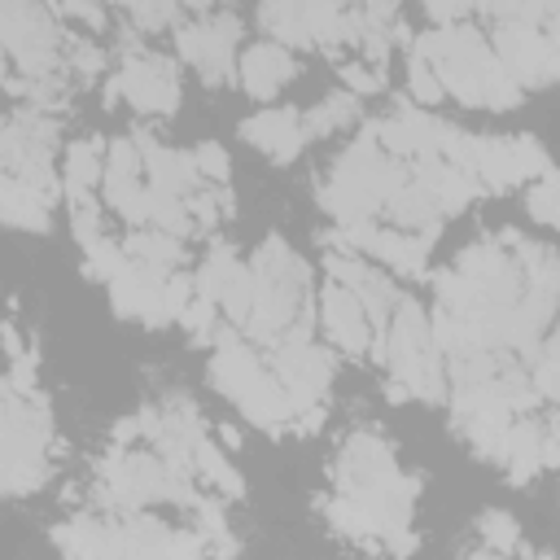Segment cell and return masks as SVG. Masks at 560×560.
<instances>
[{
    "label": "cell",
    "instance_id": "obj_7",
    "mask_svg": "<svg viewBox=\"0 0 560 560\" xmlns=\"http://www.w3.org/2000/svg\"><path fill=\"white\" fill-rule=\"evenodd\" d=\"M105 140L88 136V140H70L66 158H61V184H66V201L88 197L101 179H105Z\"/></svg>",
    "mask_w": 560,
    "mask_h": 560
},
{
    "label": "cell",
    "instance_id": "obj_6",
    "mask_svg": "<svg viewBox=\"0 0 560 560\" xmlns=\"http://www.w3.org/2000/svg\"><path fill=\"white\" fill-rule=\"evenodd\" d=\"M293 74H298L293 52L280 48V44H271V39L249 44V48L241 52V66H236V83H241L254 101H271Z\"/></svg>",
    "mask_w": 560,
    "mask_h": 560
},
{
    "label": "cell",
    "instance_id": "obj_19",
    "mask_svg": "<svg viewBox=\"0 0 560 560\" xmlns=\"http://www.w3.org/2000/svg\"><path fill=\"white\" fill-rule=\"evenodd\" d=\"M127 18L140 31H158V26H179V9L175 4H131Z\"/></svg>",
    "mask_w": 560,
    "mask_h": 560
},
{
    "label": "cell",
    "instance_id": "obj_9",
    "mask_svg": "<svg viewBox=\"0 0 560 560\" xmlns=\"http://www.w3.org/2000/svg\"><path fill=\"white\" fill-rule=\"evenodd\" d=\"M258 26H262V31L271 35V44H280V48H319L306 4H262V9H258Z\"/></svg>",
    "mask_w": 560,
    "mask_h": 560
},
{
    "label": "cell",
    "instance_id": "obj_12",
    "mask_svg": "<svg viewBox=\"0 0 560 560\" xmlns=\"http://www.w3.org/2000/svg\"><path fill=\"white\" fill-rule=\"evenodd\" d=\"M192 464H197V477L210 481V490H219L223 499H245V477L232 468V459L210 438H201L192 446Z\"/></svg>",
    "mask_w": 560,
    "mask_h": 560
},
{
    "label": "cell",
    "instance_id": "obj_3",
    "mask_svg": "<svg viewBox=\"0 0 560 560\" xmlns=\"http://www.w3.org/2000/svg\"><path fill=\"white\" fill-rule=\"evenodd\" d=\"M490 48L503 61V70L521 83V88H538L551 79V44L538 26H521V22H494L490 31Z\"/></svg>",
    "mask_w": 560,
    "mask_h": 560
},
{
    "label": "cell",
    "instance_id": "obj_21",
    "mask_svg": "<svg viewBox=\"0 0 560 560\" xmlns=\"http://www.w3.org/2000/svg\"><path fill=\"white\" fill-rule=\"evenodd\" d=\"M52 13H57V18H79V22H88V26H105V22H109V13L96 9V4H57Z\"/></svg>",
    "mask_w": 560,
    "mask_h": 560
},
{
    "label": "cell",
    "instance_id": "obj_4",
    "mask_svg": "<svg viewBox=\"0 0 560 560\" xmlns=\"http://www.w3.org/2000/svg\"><path fill=\"white\" fill-rule=\"evenodd\" d=\"M319 324H324L328 341H332L341 354H368L372 341H376V328H372L363 302H359L350 289L332 284V280L319 289Z\"/></svg>",
    "mask_w": 560,
    "mask_h": 560
},
{
    "label": "cell",
    "instance_id": "obj_13",
    "mask_svg": "<svg viewBox=\"0 0 560 560\" xmlns=\"http://www.w3.org/2000/svg\"><path fill=\"white\" fill-rule=\"evenodd\" d=\"M354 118H359V96L332 92V96H324L315 109L302 114V131H306V140H319V136H328V131H337V127H350Z\"/></svg>",
    "mask_w": 560,
    "mask_h": 560
},
{
    "label": "cell",
    "instance_id": "obj_15",
    "mask_svg": "<svg viewBox=\"0 0 560 560\" xmlns=\"http://www.w3.org/2000/svg\"><path fill=\"white\" fill-rule=\"evenodd\" d=\"M529 214L538 219V223H551V228H560V175L551 171V175H542L534 188H529Z\"/></svg>",
    "mask_w": 560,
    "mask_h": 560
},
{
    "label": "cell",
    "instance_id": "obj_2",
    "mask_svg": "<svg viewBox=\"0 0 560 560\" xmlns=\"http://www.w3.org/2000/svg\"><path fill=\"white\" fill-rule=\"evenodd\" d=\"M114 79L122 83V101L136 114H175L179 109V66L162 52L127 44Z\"/></svg>",
    "mask_w": 560,
    "mask_h": 560
},
{
    "label": "cell",
    "instance_id": "obj_16",
    "mask_svg": "<svg viewBox=\"0 0 560 560\" xmlns=\"http://www.w3.org/2000/svg\"><path fill=\"white\" fill-rule=\"evenodd\" d=\"M407 92H411L420 105H438V101L446 96L438 70H433L424 57H411V61H407Z\"/></svg>",
    "mask_w": 560,
    "mask_h": 560
},
{
    "label": "cell",
    "instance_id": "obj_5",
    "mask_svg": "<svg viewBox=\"0 0 560 560\" xmlns=\"http://www.w3.org/2000/svg\"><path fill=\"white\" fill-rule=\"evenodd\" d=\"M241 140H249L254 149H262L271 162H293L306 149V131H302V109H258L241 122Z\"/></svg>",
    "mask_w": 560,
    "mask_h": 560
},
{
    "label": "cell",
    "instance_id": "obj_10",
    "mask_svg": "<svg viewBox=\"0 0 560 560\" xmlns=\"http://www.w3.org/2000/svg\"><path fill=\"white\" fill-rule=\"evenodd\" d=\"M122 249L136 258V262H144V267H158V271H179V262H184V241L179 236H171V232H158V228H136L127 241H122Z\"/></svg>",
    "mask_w": 560,
    "mask_h": 560
},
{
    "label": "cell",
    "instance_id": "obj_22",
    "mask_svg": "<svg viewBox=\"0 0 560 560\" xmlns=\"http://www.w3.org/2000/svg\"><path fill=\"white\" fill-rule=\"evenodd\" d=\"M219 442H223L228 451H236V446H241V429H236V424H219Z\"/></svg>",
    "mask_w": 560,
    "mask_h": 560
},
{
    "label": "cell",
    "instance_id": "obj_14",
    "mask_svg": "<svg viewBox=\"0 0 560 560\" xmlns=\"http://www.w3.org/2000/svg\"><path fill=\"white\" fill-rule=\"evenodd\" d=\"M477 529H481V538H486L490 551H503V556H508V551L521 547V529H516V516H512V512L490 508V512H481Z\"/></svg>",
    "mask_w": 560,
    "mask_h": 560
},
{
    "label": "cell",
    "instance_id": "obj_18",
    "mask_svg": "<svg viewBox=\"0 0 560 560\" xmlns=\"http://www.w3.org/2000/svg\"><path fill=\"white\" fill-rule=\"evenodd\" d=\"M337 74H341V83H346L350 96H372V92L385 88V74L376 66H368V61H346Z\"/></svg>",
    "mask_w": 560,
    "mask_h": 560
},
{
    "label": "cell",
    "instance_id": "obj_17",
    "mask_svg": "<svg viewBox=\"0 0 560 560\" xmlns=\"http://www.w3.org/2000/svg\"><path fill=\"white\" fill-rule=\"evenodd\" d=\"M192 158H197V171H201V179H206L210 188H228L232 162H228V149H223V144H214V140H201V144L192 149Z\"/></svg>",
    "mask_w": 560,
    "mask_h": 560
},
{
    "label": "cell",
    "instance_id": "obj_1",
    "mask_svg": "<svg viewBox=\"0 0 560 560\" xmlns=\"http://www.w3.org/2000/svg\"><path fill=\"white\" fill-rule=\"evenodd\" d=\"M236 39L241 22L232 13H197V22L175 26V52L201 74L206 88H223L236 79Z\"/></svg>",
    "mask_w": 560,
    "mask_h": 560
},
{
    "label": "cell",
    "instance_id": "obj_11",
    "mask_svg": "<svg viewBox=\"0 0 560 560\" xmlns=\"http://www.w3.org/2000/svg\"><path fill=\"white\" fill-rule=\"evenodd\" d=\"M245 262L236 258V249L228 245V241H214L210 245V254L201 258V267L192 271V280H197V298H206V302H223V293H228V284H232V276L241 271Z\"/></svg>",
    "mask_w": 560,
    "mask_h": 560
},
{
    "label": "cell",
    "instance_id": "obj_8",
    "mask_svg": "<svg viewBox=\"0 0 560 560\" xmlns=\"http://www.w3.org/2000/svg\"><path fill=\"white\" fill-rule=\"evenodd\" d=\"M0 214L9 228H22V232H48L52 228V201L13 175L0 179Z\"/></svg>",
    "mask_w": 560,
    "mask_h": 560
},
{
    "label": "cell",
    "instance_id": "obj_24",
    "mask_svg": "<svg viewBox=\"0 0 560 560\" xmlns=\"http://www.w3.org/2000/svg\"><path fill=\"white\" fill-rule=\"evenodd\" d=\"M534 560H556V556H547V551H538V556H534Z\"/></svg>",
    "mask_w": 560,
    "mask_h": 560
},
{
    "label": "cell",
    "instance_id": "obj_20",
    "mask_svg": "<svg viewBox=\"0 0 560 560\" xmlns=\"http://www.w3.org/2000/svg\"><path fill=\"white\" fill-rule=\"evenodd\" d=\"M166 560H210V547L197 529H175L166 542Z\"/></svg>",
    "mask_w": 560,
    "mask_h": 560
},
{
    "label": "cell",
    "instance_id": "obj_23",
    "mask_svg": "<svg viewBox=\"0 0 560 560\" xmlns=\"http://www.w3.org/2000/svg\"><path fill=\"white\" fill-rule=\"evenodd\" d=\"M468 560H508V556H503V551H490V547H481V551H472Z\"/></svg>",
    "mask_w": 560,
    "mask_h": 560
}]
</instances>
